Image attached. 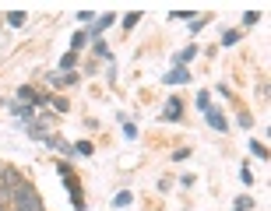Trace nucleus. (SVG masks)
<instances>
[{
  "mask_svg": "<svg viewBox=\"0 0 271 211\" xmlns=\"http://www.w3.org/2000/svg\"><path fill=\"white\" fill-rule=\"evenodd\" d=\"M11 211H46V207H43V200H39V193H36V186L22 179V186H18V193H15V200H11Z\"/></svg>",
  "mask_w": 271,
  "mask_h": 211,
  "instance_id": "obj_1",
  "label": "nucleus"
},
{
  "mask_svg": "<svg viewBox=\"0 0 271 211\" xmlns=\"http://www.w3.org/2000/svg\"><path fill=\"white\" fill-rule=\"evenodd\" d=\"M18 186H22V176L15 169H4V176H0V204H4V207H11Z\"/></svg>",
  "mask_w": 271,
  "mask_h": 211,
  "instance_id": "obj_2",
  "label": "nucleus"
},
{
  "mask_svg": "<svg viewBox=\"0 0 271 211\" xmlns=\"http://www.w3.org/2000/svg\"><path fill=\"white\" fill-rule=\"evenodd\" d=\"M57 172L64 176V186L71 190V204H74V211H85V197H81V186H78V179H74L71 165H67V162H60V165H57Z\"/></svg>",
  "mask_w": 271,
  "mask_h": 211,
  "instance_id": "obj_3",
  "label": "nucleus"
},
{
  "mask_svg": "<svg viewBox=\"0 0 271 211\" xmlns=\"http://www.w3.org/2000/svg\"><path fill=\"white\" fill-rule=\"evenodd\" d=\"M162 81H166V85H187V81H190V71L176 64V67H169V71L162 74Z\"/></svg>",
  "mask_w": 271,
  "mask_h": 211,
  "instance_id": "obj_4",
  "label": "nucleus"
},
{
  "mask_svg": "<svg viewBox=\"0 0 271 211\" xmlns=\"http://www.w3.org/2000/svg\"><path fill=\"white\" fill-rule=\"evenodd\" d=\"M25 130H29V137L43 141V137L50 134V116H36V123H25Z\"/></svg>",
  "mask_w": 271,
  "mask_h": 211,
  "instance_id": "obj_5",
  "label": "nucleus"
},
{
  "mask_svg": "<svg viewBox=\"0 0 271 211\" xmlns=\"http://www.w3.org/2000/svg\"><path fill=\"white\" fill-rule=\"evenodd\" d=\"M180 116H183V102L176 95H169L166 106H162V120H180Z\"/></svg>",
  "mask_w": 271,
  "mask_h": 211,
  "instance_id": "obj_6",
  "label": "nucleus"
},
{
  "mask_svg": "<svg viewBox=\"0 0 271 211\" xmlns=\"http://www.w3.org/2000/svg\"><path fill=\"white\" fill-rule=\"evenodd\" d=\"M113 22H116V15H102V18H99V22L92 25V32H88V39L95 43V39H99V36H102V32H106V29H109Z\"/></svg>",
  "mask_w": 271,
  "mask_h": 211,
  "instance_id": "obj_7",
  "label": "nucleus"
},
{
  "mask_svg": "<svg viewBox=\"0 0 271 211\" xmlns=\"http://www.w3.org/2000/svg\"><path fill=\"white\" fill-rule=\"evenodd\" d=\"M11 113L22 120V123H32V116H36V106H25V102H11Z\"/></svg>",
  "mask_w": 271,
  "mask_h": 211,
  "instance_id": "obj_8",
  "label": "nucleus"
},
{
  "mask_svg": "<svg viewBox=\"0 0 271 211\" xmlns=\"http://www.w3.org/2000/svg\"><path fill=\"white\" fill-rule=\"evenodd\" d=\"M208 127H211V130H229V120H225L218 109H208Z\"/></svg>",
  "mask_w": 271,
  "mask_h": 211,
  "instance_id": "obj_9",
  "label": "nucleus"
},
{
  "mask_svg": "<svg viewBox=\"0 0 271 211\" xmlns=\"http://www.w3.org/2000/svg\"><path fill=\"white\" fill-rule=\"evenodd\" d=\"M74 67H78V53H64V57H60V71H57V74H71Z\"/></svg>",
  "mask_w": 271,
  "mask_h": 211,
  "instance_id": "obj_10",
  "label": "nucleus"
},
{
  "mask_svg": "<svg viewBox=\"0 0 271 211\" xmlns=\"http://www.w3.org/2000/svg\"><path fill=\"white\" fill-rule=\"evenodd\" d=\"M194 57H197V46H194V43H190V46H183V50H180V53H176V64H180V67H183V64H190V60H194Z\"/></svg>",
  "mask_w": 271,
  "mask_h": 211,
  "instance_id": "obj_11",
  "label": "nucleus"
},
{
  "mask_svg": "<svg viewBox=\"0 0 271 211\" xmlns=\"http://www.w3.org/2000/svg\"><path fill=\"white\" fill-rule=\"evenodd\" d=\"M239 39H243V32H239V29H225V32H222V46H236Z\"/></svg>",
  "mask_w": 271,
  "mask_h": 211,
  "instance_id": "obj_12",
  "label": "nucleus"
},
{
  "mask_svg": "<svg viewBox=\"0 0 271 211\" xmlns=\"http://www.w3.org/2000/svg\"><path fill=\"white\" fill-rule=\"evenodd\" d=\"M85 43H88V32H74V36H71V53H78Z\"/></svg>",
  "mask_w": 271,
  "mask_h": 211,
  "instance_id": "obj_13",
  "label": "nucleus"
},
{
  "mask_svg": "<svg viewBox=\"0 0 271 211\" xmlns=\"http://www.w3.org/2000/svg\"><path fill=\"white\" fill-rule=\"evenodd\" d=\"M250 155H253V158H260V162H267V148H264L260 141H250Z\"/></svg>",
  "mask_w": 271,
  "mask_h": 211,
  "instance_id": "obj_14",
  "label": "nucleus"
},
{
  "mask_svg": "<svg viewBox=\"0 0 271 211\" xmlns=\"http://www.w3.org/2000/svg\"><path fill=\"white\" fill-rule=\"evenodd\" d=\"M130 200H134V193H130V190H120V193L113 197V207H127Z\"/></svg>",
  "mask_w": 271,
  "mask_h": 211,
  "instance_id": "obj_15",
  "label": "nucleus"
},
{
  "mask_svg": "<svg viewBox=\"0 0 271 211\" xmlns=\"http://www.w3.org/2000/svg\"><path fill=\"white\" fill-rule=\"evenodd\" d=\"M8 25H11V29H22V25H25V11H11V15H8Z\"/></svg>",
  "mask_w": 271,
  "mask_h": 211,
  "instance_id": "obj_16",
  "label": "nucleus"
},
{
  "mask_svg": "<svg viewBox=\"0 0 271 211\" xmlns=\"http://www.w3.org/2000/svg\"><path fill=\"white\" fill-rule=\"evenodd\" d=\"M197 109H201V113L211 109V92H197Z\"/></svg>",
  "mask_w": 271,
  "mask_h": 211,
  "instance_id": "obj_17",
  "label": "nucleus"
},
{
  "mask_svg": "<svg viewBox=\"0 0 271 211\" xmlns=\"http://www.w3.org/2000/svg\"><path fill=\"white\" fill-rule=\"evenodd\" d=\"M71 148H74L78 155H85V158H92V151H95V148H92V141H78V144H71Z\"/></svg>",
  "mask_w": 271,
  "mask_h": 211,
  "instance_id": "obj_18",
  "label": "nucleus"
},
{
  "mask_svg": "<svg viewBox=\"0 0 271 211\" xmlns=\"http://www.w3.org/2000/svg\"><path fill=\"white\" fill-rule=\"evenodd\" d=\"M92 50H95V57H99V60H109V50H106V43H102V39H95V43H92Z\"/></svg>",
  "mask_w": 271,
  "mask_h": 211,
  "instance_id": "obj_19",
  "label": "nucleus"
},
{
  "mask_svg": "<svg viewBox=\"0 0 271 211\" xmlns=\"http://www.w3.org/2000/svg\"><path fill=\"white\" fill-rule=\"evenodd\" d=\"M46 102H50V106H53L57 113H67V99H60V95H50Z\"/></svg>",
  "mask_w": 271,
  "mask_h": 211,
  "instance_id": "obj_20",
  "label": "nucleus"
},
{
  "mask_svg": "<svg viewBox=\"0 0 271 211\" xmlns=\"http://www.w3.org/2000/svg\"><path fill=\"white\" fill-rule=\"evenodd\" d=\"M138 22H141V11H130V15H127V18H123V29H127V32H130V29H134V25H138Z\"/></svg>",
  "mask_w": 271,
  "mask_h": 211,
  "instance_id": "obj_21",
  "label": "nucleus"
},
{
  "mask_svg": "<svg viewBox=\"0 0 271 211\" xmlns=\"http://www.w3.org/2000/svg\"><path fill=\"white\" fill-rule=\"evenodd\" d=\"M169 18H173V22H194L197 15H194V11H173Z\"/></svg>",
  "mask_w": 271,
  "mask_h": 211,
  "instance_id": "obj_22",
  "label": "nucleus"
},
{
  "mask_svg": "<svg viewBox=\"0 0 271 211\" xmlns=\"http://www.w3.org/2000/svg\"><path fill=\"white\" fill-rule=\"evenodd\" d=\"M239 183H243V186H253V172H250V165L239 169Z\"/></svg>",
  "mask_w": 271,
  "mask_h": 211,
  "instance_id": "obj_23",
  "label": "nucleus"
},
{
  "mask_svg": "<svg viewBox=\"0 0 271 211\" xmlns=\"http://www.w3.org/2000/svg\"><path fill=\"white\" fill-rule=\"evenodd\" d=\"M232 204H236V211H250V207H253V200H250L246 193H243V197H236Z\"/></svg>",
  "mask_w": 271,
  "mask_h": 211,
  "instance_id": "obj_24",
  "label": "nucleus"
},
{
  "mask_svg": "<svg viewBox=\"0 0 271 211\" xmlns=\"http://www.w3.org/2000/svg\"><path fill=\"white\" fill-rule=\"evenodd\" d=\"M257 22H260V11H246V15H243V25H246V29L257 25Z\"/></svg>",
  "mask_w": 271,
  "mask_h": 211,
  "instance_id": "obj_25",
  "label": "nucleus"
},
{
  "mask_svg": "<svg viewBox=\"0 0 271 211\" xmlns=\"http://www.w3.org/2000/svg\"><path fill=\"white\" fill-rule=\"evenodd\" d=\"M123 137L134 141V137H138V127H134V123H123Z\"/></svg>",
  "mask_w": 271,
  "mask_h": 211,
  "instance_id": "obj_26",
  "label": "nucleus"
},
{
  "mask_svg": "<svg viewBox=\"0 0 271 211\" xmlns=\"http://www.w3.org/2000/svg\"><path fill=\"white\" fill-rule=\"evenodd\" d=\"M201 29H204V18H201V15H197V18H194V22H190V36H197V32H201Z\"/></svg>",
  "mask_w": 271,
  "mask_h": 211,
  "instance_id": "obj_27",
  "label": "nucleus"
},
{
  "mask_svg": "<svg viewBox=\"0 0 271 211\" xmlns=\"http://www.w3.org/2000/svg\"><path fill=\"white\" fill-rule=\"evenodd\" d=\"M4 169H8V165H4V162H0V176H4Z\"/></svg>",
  "mask_w": 271,
  "mask_h": 211,
  "instance_id": "obj_28",
  "label": "nucleus"
},
{
  "mask_svg": "<svg viewBox=\"0 0 271 211\" xmlns=\"http://www.w3.org/2000/svg\"><path fill=\"white\" fill-rule=\"evenodd\" d=\"M0 211H8V207H4V204H0Z\"/></svg>",
  "mask_w": 271,
  "mask_h": 211,
  "instance_id": "obj_29",
  "label": "nucleus"
},
{
  "mask_svg": "<svg viewBox=\"0 0 271 211\" xmlns=\"http://www.w3.org/2000/svg\"><path fill=\"white\" fill-rule=\"evenodd\" d=\"M8 211H11V207H8Z\"/></svg>",
  "mask_w": 271,
  "mask_h": 211,
  "instance_id": "obj_30",
  "label": "nucleus"
}]
</instances>
